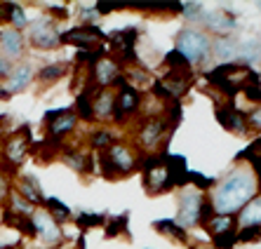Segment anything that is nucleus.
<instances>
[{"mask_svg": "<svg viewBox=\"0 0 261 249\" xmlns=\"http://www.w3.org/2000/svg\"><path fill=\"white\" fill-rule=\"evenodd\" d=\"M252 198H256V176L249 170H236L212 195V207L219 216H233Z\"/></svg>", "mask_w": 261, "mask_h": 249, "instance_id": "obj_1", "label": "nucleus"}, {"mask_svg": "<svg viewBox=\"0 0 261 249\" xmlns=\"http://www.w3.org/2000/svg\"><path fill=\"white\" fill-rule=\"evenodd\" d=\"M31 153V129L29 125H21L12 134L3 136V146H0V164L14 174L17 167L24 164V160Z\"/></svg>", "mask_w": 261, "mask_h": 249, "instance_id": "obj_2", "label": "nucleus"}, {"mask_svg": "<svg viewBox=\"0 0 261 249\" xmlns=\"http://www.w3.org/2000/svg\"><path fill=\"white\" fill-rule=\"evenodd\" d=\"M99 164H101V174L106 179H120V176L129 174L137 167V158H134V151L129 146L113 144L111 148H106L101 153Z\"/></svg>", "mask_w": 261, "mask_h": 249, "instance_id": "obj_3", "label": "nucleus"}, {"mask_svg": "<svg viewBox=\"0 0 261 249\" xmlns=\"http://www.w3.org/2000/svg\"><path fill=\"white\" fill-rule=\"evenodd\" d=\"M210 49H212V43L210 38L200 31L193 29H184L176 38V52L189 61V64H200L210 57Z\"/></svg>", "mask_w": 261, "mask_h": 249, "instance_id": "obj_4", "label": "nucleus"}, {"mask_svg": "<svg viewBox=\"0 0 261 249\" xmlns=\"http://www.w3.org/2000/svg\"><path fill=\"white\" fill-rule=\"evenodd\" d=\"M144 186L151 195L170 190V170H167V155H148L144 160Z\"/></svg>", "mask_w": 261, "mask_h": 249, "instance_id": "obj_5", "label": "nucleus"}, {"mask_svg": "<svg viewBox=\"0 0 261 249\" xmlns=\"http://www.w3.org/2000/svg\"><path fill=\"white\" fill-rule=\"evenodd\" d=\"M29 43L36 49H55L61 45V33L52 17L36 19L29 26Z\"/></svg>", "mask_w": 261, "mask_h": 249, "instance_id": "obj_6", "label": "nucleus"}, {"mask_svg": "<svg viewBox=\"0 0 261 249\" xmlns=\"http://www.w3.org/2000/svg\"><path fill=\"white\" fill-rule=\"evenodd\" d=\"M80 118L75 116L73 108H59V110H47L45 113V127H47V139L61 144V139L71 134L73 129L78 127Z\"/></svg>", "mask_w": 261, "mask_h": 249, "instance_id": "obj_7", "label": "nucleus"}, {"mask_svg": "<svg viewBox=\"0 0 261 249\" xmlns=\"http://www.w3.org/2000/svg\"><path fill=\"white\" fill-rule=\"evenodd\" d=\"M116 87L120 92L116 94V113H113V120L118 122V125H122V122L127 120V116H132V113H137L141 106V94L137 87H132L125 80V75H120V80L116 82Z\"/></svg>", "mask_w": 261, "mask_h": 249, "instance_id": "obj_8", "label": "nucleus"}, {"mask_svg": "<svg viewBox=\"0 0 261 249\" xmlns=\"http://www.w3.org/2000/svg\"><path fill=\"white\" fill-rule=\"evenodd\" d=\"M101 40H103V33L94 24L73 26L66 33H61V45H75L80 52H92L94 45H99Z\"/></svg>", "mask_w": 261, "mask_h": 249, "instance_id": "obj_9", "label": "nucleus"}, {"mask_svg": "<svg viewBox=\"0 0 261 249\" xmlns=\"http://www.w3.org/2000/svg\"><path fill=\"white\" fill-rule=\"evenodd\" d=\"M202 193L198 188H189L184 190L181 198H179V216H176V224L181 228H193V226L200 224V209H202Z\"/></svg>", "mask_w": 261, "mask_h": 249, "instance_id": "obj_10", "label": "nucleus"}, {"mask_svg": "<svg viewBox=\"0 0 261 249\" xmlns=\"http://www.w3.org/2000/svg\"><path fill=\"white\" fill-rule=\"evenodd\" d=\"M31 224H33V233L40 242L49 244V247H55V244H61L64 242V233H61V226L57 224L52 216H49L45 209L38 207L33 216H31Z\"/></svg>", "mask_w": 261, "mask_h": 249, "instance_id": "obj_11", "label": "nucleus"}, {"mask_svg": "<svg viewBox=\"0 0 261 249\" xmlns=\"http://www.w3.org/2000/svg\"><path fill=\"white\" fill-rule=\"evenodd\" d=\"M120 80V64L113 57H101L92 64V78L90 82L97 85V90H109L116 87V82Z\"/></svg>", "mask_w": 261, "mask_h": 249, "instance_id": "obj_12", "label": "nucleus"}, {"mask_svg": "<svg viewBox=\"0 0 261 249\" xmlns=\"http://www.w3.org/2000/svg\"><path fill=\"white\" fill-rule=\"evenodd\" d=\"M165 132H167L165 118H146V120L141 122L139 134H137V144H139V148H144V151H153V148H158V144L163 141Z\"/></svg>", "mask_w": 261, "mask_h": 249, "instance_id": "obj_13", "label": "nucleus"}, {"mask_svg": "<svg viewBox=\"0 0 261 249\" xmlns=\"http://www.w3.org/2000/svg\"><path fill=\"white\" fill-rule=\"evenodd\" d=\"M33 78H36V68L31 66V61H19V64L12 66V73L7 75L5 87L10 94H19V92L29 90Z\"/></svg>", "mask_w": 261, "mask_h": 249, "instance_id": "obj_14", "label": "nucleus"}, {"mask_svg": "<svg viewBox=\"0 0 261 249\" xmlns=\"http://www.w3.org/2000/svg\"><path fill=\"white\" fill-rule=\"evenodd\" d=\"M12 190L17 195H21L26 202H31L33 207L45 205V195H43V190H40V183L33 179V174L17 176V179H14V183H12Z\"/></svg>", "mask_w": 261, "mask_h": 249, "instance_id": "obj_15", "label": "nucleus"}, {"mask_svg": "<svg viewBox=\"0 0 261 249\" xmlns=\"http://www.w3.org/2000/svg\"><path fill=\"white\" fill-rule=\"evenodd\" d=\"M0 52L5 59H19L26 52V38L21 31L14 29H3L0 31Z\"/></svg>", "mask_w": 261, "mask_h": 249, "instance_id": "obj_16", "label": "nucleus"}, {"mask_svg": "<svg viewBox=\"0 0 261 249\" xmlns=\"http://www.w3.org/2000/svg\"><path fill=\"white\" fill-rule=\"evenodd\" d=\"M217 118L221 122V127H226L228 132L243 134L247 129V118H245L243 110H238L233 103H226V106H217Z\"/></svg>", "mask_w": 261, "mask_h": 249, "instance_id": "obj_17", "label": "nucleus"}, {"mask_svg": "<svg viewBox=\"0 0 261 249\" xmlns=\"http://www.w3.org/2000/svg\"><path fill=\"white\" fill-rule=\"evenodd\" d=\"M92 110L99 122H109V118L116 113V94L111 90H97L92 97Z\"/></svg>", "mask_w": 261, "mask_h": 249, "instance_id": "obj_18", "label": "nucleus"}, {"mask_svg": "<svg viewBox=\"0 0 261 249\" xmlns=\"http://www.w3.org/2000/svg\"><path fill=\"white\" fill-rule=\"evenodd\" d=\"M202 21L207 24V29L217 31V33H231L236 29V19L231 14H226L224 10H217V12H202Z\"/></svg>", "mask_w": 261, "mask_h": 249, "instance_id": "obj_19", "label": "nucleus"}, {"mask_svg": "<svg viewBox=\"0 0 261 249\" xmlns=\"http://www.w3.org/2000/svg\"><path fill=\"white\" fill-rule=\"evenodd\" d=\"M59 158H61V162H64V164H68L71 170L80 172V174H87V172H90V162H92V158L87 155V153H83V151H73V148H66V151H61V153H59Z\"/></svg>", "mask_w": 261, "mask_h": 249, "instance_id": "obj_20", "label": "nucleus"}, {"mask_svg": "<svg viewBox=\"0 0 261 249\" xmlns=\"http://www.w3.org/2000/svg\"><path fill=\"white\" fill-rule=\"evenodd\" d=\"M167 170H170V186H184L189 183V170L181 155H167Z\"/></svg>", "mask_w": 261, "mask_h": 249, "instance_id": "obj_21", "label": "nucleus"}, {"mask_svg": "<svg viewBox=\"0 0 261 249\" xmlns=\"http://www.w3.org/2000/svg\"><path fill=\"white\" fill-rule=\"evenodd\" d=\"M5 209H7V212H12L14 216H24V219H31L38 207H33L31 202H26L21 195H17L12 190V193H10V198H7V202H5Z\"/></svg>", "mask_w": 261, "mask_h": 249, "instance_id": "obj_22", "label": "nucleus"}, {"mask_svg": "<svg viewBox=\"0 0 261 249\" xmlns=\"http://www.w3.org/2000/svg\"><path fill=\"white\" fill-rule=\"evenodd\" d=\"M240 224L245 226H261V195L252 198L240 212Z\"/></svg>", "mask_w": 261, "mask_h": 249, "instance_id": "obj_23", "label": "nucleus"}, {"mask_svg": "<svg viewBox=\"0 0 261 249\" xmlns=\"http://www.w3.org/2000/svg\"><path fill=\"white\" fill-rule=\"evenodd\" d=\"M66 71H68V66L64 64V61H55V64H45L36 75L43 85H52V82H57L61 75H66Z\"/></svg>", "mask_w": 261, "mask_h": 249, "instance_id": "obj_24", "label": "nucleus"}, {"mask_svg": "<svg viewBox=\"0 0 261 249\" xmlns=\"http://www.w3.org/2000/svg\"><path fill=\"white\" fill-rule=\"evenodd\" d=\"M45 212H47L59 226L71 221V209H68L61 200H57V198H45Z\"/></svg>", "mask_w": 261, "mask_h": 249, "instance_id": "obj_25", "label": "nucleus"}, {"mask_svg": "<svg viewBox=\"0 0 261 249\" xmlns=\"http://www.w3.org/2000/svg\"><path fill=\"white\" fill-rule=\"evenodd\" d=\"M153 228H155V231H160L163 235L174 237L176 242H186V233H184V228L176 224V221H170V219L155 221V224H153Z\"/></svg>", "mask_w": 261, "mask_h": 249, "instance_id": "obj_26", "label": "nucleus"}, {"mask_svg": "<svg viewBox=\"0 0 261 249\" xmlns=\"http://www.w3.org/2000/svg\"><path fill=\"white\" fill-rule=\"evenodd\" d=\"M238 45H236V40H231V38H221V40H217L214 43V54H217V59H221V61H233L238 57Z\"/></svg>", "mask_w": 261, "mask_h": 249, "instance_id": "obj_27", "label": "nucleus"}, {"mask_svg": "<svg viewBox=\"0 0 261 249\" xmlns=\"http://www.w3.org/2000/svg\"><path fill=\"white\" fill-rule=\"evenodd\" d=\"M7 24L12 26L14 31H24L29 29V17H26L24 7L17 5V3H10V21Z\"/></svg>", "mask_w": 261, "mask_h": 249, "instance_id": "obj_28", "label": "nucleus"}, {"mask_svg": "<svg viewBox=\"0 0 261 249\" xmlns=\"http://www.w3.org/2000/svg\"><path fill=\"white\" fill-rule=\"evenodd\" d=\"M116 136L109 132V129H99V132H92L90 136V146L97 148V151H106V148H111L113 144H116Z\"/></svg>", "mask_w": 261, "mask_h": 249, "instance_id": "obj_29", "label": "nucleus"}, {"mask_svg": "<svg viewBox=\"0 0 261 249\" xmlns=\"http://www.w3.org/2000/svg\"><path fill=\"white\" fill-rule=\"evenodd\" d=\"M233 226H236V216H214L210 224H207V228L212 231V237L214 235H221V233L226 231H233Z\"/></svg>", "mask_w": 261, "mask_h": 249, "instance_id": "obj_30", "label": "nucleus"}, {"mask_svg": "<svg viewBox=\"0 0 261 249\" xmlns=\"http://www.w3.org/2000/svg\"><path fill=\"white\" fill-rule=\"evenodd\" d=\"M12 172L5 170L3 164H0V205H5L7 198H10V193H12Z\"/></svg>", "mask_w": 261, "mask_h": 249, "instance_id": "obj_31", "label": "nucleus"}, {"mask_svg": "<svg viewBox=\"0 0 261 249\" xmlns=\"http://www.w3.org/2000/svg\"><path fill=\"white\" fill-rule=\"evenodd\" d=\"M238 54L245 59V64H254V61L261 59V43H245L243 47L238 49Z\"/></svg>", "mask_w": 261, "mask_h": 249, "instance_id": "obj_32", "label": "nucleus"}, {"mask_svg": "<svg viewBox=\"0 0 261 249\" xmlns=\"http://www.w3.org/2000/svg\"><path fill=\"white\" fill-rule=\"evenodd\" d=\"M75 224H78L80 228H94V226H101V224H106V216H103V214L80 212L78 216H75Z\"/></svg>", "mask_w": 261, "mask_h": 249, "instance_id": "obj_33", "label": "nucleus"}, {"mask_svg": "<svg viewBox=\"0 0 261 249\" xmlns=\"http://www.w3.org/2000/svg\"><path fill=\"white\" fill-rule=\"evenodd\" d=\"M125 231H127V214H120V216L109 221V226H106V237H116Z\"/></svg>", "mask_w": 261, "mask_h": 249, "instance_id": "obj_34", "label": "nucleus"}, {"mask_svg": "<svg viewBox=\"0 0 261 249\" xmlns=\"http://www.w3.org/2000/svg\"><path fill=\"white\" fill-rule=\"evenodd\" d=\"M238 242V233L236 231H226L221 235H214V244L217 249H233V244Z\"/></svg>", "mask_w": 261, "mask_h": 249, "instance_id": "obj_35", "label": "nucleus"}, {"mask_svg": "<svg viewBox=\"0 0 261 249\" xmlns=\"http://www.w3.org/2000/svg\"><path fill=\"white\" fill-rule=\"evenodd\" d=\"M261 237V226H245L243 231L238 233V240L240 242H254Z\"/></svg>", "mask_w": 261, "mask_h": 249, "instance_id": "obj_36", "label": "nucleus"}, {"mask_svg": "<svg viewBox=\"0 0 261 249\" xmlns=\"http://www.w3.org/2000/svg\"><path fill=\"white\" fill-rule=\"evenodd\" d=\"M99 14H109V12H116V10H125V3H94Z\"/></svg>", "mask_w": 261, "mask_h": 249, "instance_id": "obj_37", "label": "nucleus"}, {"mask_svg": "<svg viewBox=\"0 0 261 249\" xmlns=\"http://www.w3.org/2000/svg\"><path fill=\"white\" fill-rule=\"evenodd\" d=\"M247 127L259 129V132H261V106H259V108H254V110H252V113L247 116Z\"/></svg>", "mask_w": 261, "mask_h": 249, "instance_id": "obj_38", "label": "nucleus"}, {"mask_svg": "<svg viewBox=\"0 0 261 249\" xmlns=\"http://www.w3.org/2000/svg\"><path fill=\"white\" fill-rule=\"evenodd\" d=\"M12 61L10 59H5V57H3V52H0V80H7V75L12 73Z\"/></svg>", "mask_w": 261, "mask_h": 249, "instance_id": "obj_39", "label": "nucleus"}, {"mask_svg": "<svg viewBox=\"0 0 261 249\" xmlns=\"http://www.w3.org/2000/svg\"><path fill=\"white\" fill-rule=\"evenodd\" d=\"M186 17H191V19H198V17H202V7L198 5V3H191V5H184V10H181Z\"/></svg>", "mask_w": 261, "mask_h": 249, "instance_id": "obj_40", "label": "nucleus"}, {"mask_svg": "<svg viewBox=\"0 0 261 249\" xmlns=\"http://www.w3.org/2000/svg\"><path fill=\"white\" fill-rule=\"evenodd\" d=\"M78 14L83 19H94L99 12H97V7H94V5H80L78 7Z\"/></svg>", "mask_w": 261, "mask_h": 249, "instance_id": "obj_41", "label": "nucleus"}, {"mask_svg": "<svg viewBox=\"0 0 261 249\" xmlns=\"http://www.w3.org/2000/svg\"><path fill=\"white\" fill-rule=\"evenodd\" d=\"M10 21V3H0V24Z\"/></svg>", "mask_w": 261, "mask_h": 249, "instance_id": "obj_42", "label": "nucleus"}, {"mask_svg": "<svg viewBox=\"0 0 261 249\" xmlns=\"http://www.w3.org/2000/svg\"><path fill=\"white\" fill-rule=\"evenodd\" d=\"M49 14H55V17H66L68 10H66V5H49Z\"/></svg>", "mask_w": 261, "mask_h": 249, "instance_id": "obj_43", "label": "nucleus"}, {"mask_svg": "<svg viewBox=\"0 0 261 249\" xmlns=\"http://www.w3.org/2000/svg\"><path fill=\"white\" fill-rule=\"evenodd\" d=\"M10 97H12V94H10V92H7L5 82H3V80H0V101H10Z\"/></svg>", "mask_w": 261, "mask_h": 249, "instance_id": "obj_44", "label": "nucleus"}, {"mask_svg": "<svg viewBox=\"0 0 261 249\" xmlns=\"http://www.w3.org/2000/svg\"><path fill=\"white\" fill-rule=\"evenodd\" d=\"M49 249H73V247H68L66 242H61V244H55V247H49Z\"/></svg>", "mask_w": 261, "mask_h": 249, "instance_id": "obj_45", "label": "nucleus"}, {"mask_svg": "<svg viewBox=\"0 0 261 249\" xmlns=\"http://www.w3.org/2000/svg\"><path fill=\"white\" fill-rule=\"evenodd\" d=\"M3 120H5V118L0 116V139H3Z\"/></svg>", "mask_w": 261, "mask_h": 249, "instance_id": "obj_46", "label": "nucleus"}, {"mask_svg": "<svg viewBox=\"0 0 261 249\" xmlns=\"http://www.w3.org/2000/svg\"><path fill=\"white\" fill-rule=\"evenodd\" d=\"M259 10H261V3H259Z\"/></svg>", "mask_w": 261, "mask_h": 249, "instance_id": "obj_47", "label": "nucleus"}]
</instances>
